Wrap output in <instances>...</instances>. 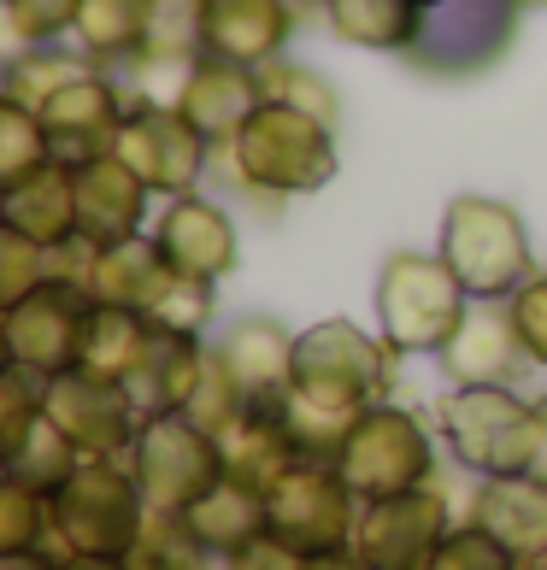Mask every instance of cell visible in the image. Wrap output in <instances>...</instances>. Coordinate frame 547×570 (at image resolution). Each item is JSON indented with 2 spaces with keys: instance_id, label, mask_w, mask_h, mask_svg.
<instances>
[{
  "instance_id": "obj_51",
  "label": "cell",
  "mask_w": 547,
  "mask_h": 570,
  "mask_svg": "<svg viewBox=\"0 0 547 570\" xmlns=\"http://www.w3.org/2000/svg\"><path fill=\"white\" fill-rule=\"evenodd\" d=\"M289 7H294V12H306V7H324V0H289Z\"/></svg>"
},
{
  "instance_id": "obj_48",
  "label": "cell",
  "mask_w": 547,
  "mask_h": 570,
  "mask_svg": "<svg viewBox=\"0 0 547 570\" xmlns=\"http://www.w3.org/2000/svg\"><path fill=\"white\" fill-rule=\"evenodd\" d=\"M66 570H130V559H66Z\"/></svg>"
},
{
  "instance_id": "obj_6",
  "label": "cell",
  "mask_w": 547,
  "mask_h": 570,
  "mask_svg": "<svg viewBox=\"0 0 547 570\" xmlns=\"http://www.w3.org/2000/svg\"><path fill=\"white\" fill-rule=\"evenodd\" d=\"M441 259L466 283L471 301H512L524 277L536 271L530 229H524L518 206L495 195H453L441 213Z\"/></svg>"
},
{
  "instance_id": "obj_52",
  "label": "cell",
  "mask_w": 547,
  "mask_h": 570,
  "mask_svg": "<svg viewBox=\"0 0 547 570\" xmlns=\"http://www.w3.org/2000/svg\"><path fill=\"white\" fill-rule=\"evenodd\" d=\"M0 213H7V188H0Z\"/></svg>"
},
{
  "instance_id": "obj_43",
  "label": "cell",
  "mask_w": 547,
  "mask_h": 570,
  "mask_svg": "<svg viewBox=\"0 0 547 570\" xmlns=\"http://www.w3.org/2000/svg\"><path fill=\"white\" fill-rule=\"evenodd\" d=\"M77 7L82 0H12V12L30 30V41H66L77 24Z\"/></svg>"
},
{
  "instance_id": "obj_49",
  "label": "cell",
  "mask_w": 547,
  "mask_h": 570,
  "mask_svg": "<svg viewBox=\"0 0 547 570\" xmlns=\"http://www.w3.org/2000/svg\"><path fill=\"white\" fill-rule=\"evenodd\" d=\"M0 371H12V342H7V318H0Z\"/></svg>"
},
{
  "instance_id": "obj_45",
  "label": "cell",
  "mask_w": 547,
  "mask_h": 570,
  "mask_svg": "<svg viewBox=\"0 0 547 570\" xmlns=\"http://www.w3.org/2000/svg\"><path fill=\"white\" fill-rule=\"evenodd\" d=\"M36 41H30V30L18 24V12H12V0H0V71L12 66L18 53H30Z\"/></svg>"
},
{
  "instance_id": "obj_33",
  "label": "cell",
  "mask_w": 547,
  "mask_h": 570,
  "mask_svg": "<svg viewBox=\"0 0 547 570\" xmlns=\"http://www.w3.org/2000/svg\"><path fill=\"white\" fill-rule=\"evenodd\" d=\"M48 277H53V247H41L36 236H25V229L0 213V318Z\"/></svg>"
},
{
  "instance_id": "obj_17",
  "label": "cell",
  "mask_w": 547,
  "mask_h": 570,
  "mask_svg": "<svg viewBox=\"0 0 547 570\" xmlns=\"http://www.w3.org/2000/svg\"><path fill=\"white\" fill-rule=\"evenodd\" d=\"M147 236H154L165 259H172L183 277H195V283H224L229 271H236V259H242L236 218H229L218 200H206V195L165 200L154 213V224H147Z\"/></svg>"
},
{
  "instance_id": "obj_8",
  "label": "cell",
  "mask_w": 547,
  "mask_h": 570,
  "mask_svg": "<svg viewBox=\"0 0 547 570\" xmlns=\"http://www.w3.org/2000/svg\"><path fill=\"white\" fill-rule=\"evenodd\" d=\"M335 471L360 500H389L407 489H424L436 482V435L412 406H371L353 417V430L335 453Z\"/></svg>"
},
{
  "instance_id": "obj_12",
  "label": "cell",
  "mask_w": 547,
  "mask_h": 570,
  "mask_svg": "<svg viewBox=\"0 0 547 570\" xmlns=\"http://www.w3.org/2000/svg\"><path fill=\"white\" fill-rule=\"evenodd\" d=\"M41 412L53 417V430L66 435L82 459H130L136 430H141V412H136V400L124 394V383L95 376L82 365L41 383Z\"/></svg>"
},
{
  "instance_id": "obj_4",
  "label": "cell",
  "mask_w": 547,
  "mask_h": 570,
  "mask_svg": "<svg viewBox=\"0 0 547 570\" xmlns=\"http://www.w3.org/2000/svg\"><path fill=\"white\" fill-rule=\"evenodd\" d=\"M229 171L242 188L271 200L289 195H319L324 183H335L342 154H335V130L306 112L283 107V100H260V112L236 130V141L224 147Z\"/></svg>"
},
{
  "instance_id": "obj_35",
  "label": "cell",
  "mask_w": 547,
  "mask_h": 570,
  "mask_svg": "<svg viewBox=\"0 0 547 570\" xmlns=\"http://www.w3.org/2000/svg\"><path fill=\"white\" fill-rule=\"evenodd\" d=\"M260 82H265V100H283V107L319 118V124H330V130L342 124V95H335L330 77L294 66V59H271V66L260 71Z\"/></svg>"
},
{
  "instance_id": "obj_13",
  "label": "cell",
  "mask_w": 547,
  "mask_h": 570,
  "mask_svg": "<svg viewBox=\"0 0 547 570\" xmlns=\"http://www.w3.org/2000/svg\"><path fill=\"white\" fill-rule=\"evenodd\" d=\"M113 154L130 165L154 195L177 200V195H201V177H206V165H213L218 147L206 141L177 107H130L124 124H118Z\"/></svg>"
},
{
  "instance_id": "obj_36",
  "label": "cell",
  "mask_w": 547,
  "mask_h": 570,
  "mask_svg": "<svg viewBox=\"0 0 547 570\" xmlns=\"http://www.w3.org/2000/svg\"><path fill=\"white\" fill-rule=\"evenodd\" d=\"M141 53L201 59V53H206V0H154V12H147V36H141Z\"/></svg>"
},
{
  "instance_id": "obj_19",
  "label": "cell",
  "mask_w": 547,
  "mask_h": 570,
  "mask_svg": "<svg viewBox=\"0 0 547 570\" xmlns=\"http://www.w3.org/2000/svg\"><path fill=\"white\" fill-rule=\"evenodd\" d=\"M436 358L453 376V389H512L530 371V353H524L518 330H512L507 301H471L466 324L453 330V342Z\"/></svg>"
},
{
  "instance_id": "obj_21",
  "label": "cell",
  "mask_w": 547,
  "mask_h": 570,
  "mask_svg": "<svg viewBox=\"0 0 547 570\" xmlns=\"http://www.w3.org/2000/svg\"><path fill=\"white\" fill-rule=\"evenodd\" d=\"M260 100H265V82H260L254 66H236V59L201 53L195 71H188V82H183V95H177V112L224 154V147L236 141L242 124L260 112Z\"/></svg>"
},
{
  "instance_id": "obj_18",
  "label": "cell",
  "mask_w": 547,
  "mask_h": 570,
  "mask_svg": "<svg viewBox=\"0 0 547 570\" xmlns=\"http://www.w3.org/2000/svg\"><path fill=\"white\" fill-rule=\"evenodd\" d=\"M77 171V242L82 247H118L141 236L147 224V206H154V188H147L130 165L118 154H100L89 165H71Z\"/></svg>"
},
{
  "instance_id": "obj_25",
  "label": "cell",
  "mask_w": 547,
  "mask_h": 570,
  "mask_svg": "<svg viewBox=\"0 0 547 570\" xmlns=\"http://www.w3.org/2000/svg\"><path fill=\"white\" fill-rule=\"evenodd\" d=\"M218 448H224V476H236V482H247V489H260V494L301 464V448H294V435H289L277 406L242 412L236 424L218 435Z\"/></svg>"
},
{
  "instance_id": "obj_50",
  "label": "cell",
  "mask_w": 547,
  "mask_h": 570,
  "mask_svg": "<svg viewBox=\"0 0 547 570\" xmlns=\"http://www.w3.org/2000/svg\"><path fill=\"white\" fill-rule=\"evenodd\" d=\"M518 570H547V553L541 559H518Z\"/></svg>"
},
{
  "instance_id": "obj_46",
  "label": "cell",
  "mask_w": 547,
  "mask_h": 570,
  "mask_svg": "<svg viewBox=\"0 0 547 570\" xmlns=\"http://www.w3.org/2000/svg\"><path fill=\"white\" fill-rule=\"evenodd\" d=\"M0 570H66V553L48 547H18V553H0Z\"/></svg>"
},
{
  "instance_id": "obj_9",
  "label": "cell",
  "mask_w": 547,
  "mask_h": 570,
  "mask_svg": "<svg viewBox=\"0 0 547 570\" xmlns=\"http://www.w3.org/2000/svg\"><path fill=\"white\" fill-rule=\"evenodd\" d=\"M130 476L141 482V500L154 518H183L201 494H213L224 482V448L218 435H206L188 412L141 417L136 448H130Z\"/></svg>"
},
{
  "instance_id": "obj_39",
  "label": "cell",
  "mask_w": 547,
  "mask_h": 570,
  "mask_svg": "<svg viewBox=\"0 0 547 570\" xmlns=\"http://www.w3.org/2000/svg\"><path fill=\"white\" fill-rule=\"evenodd\" d=\"M130 570H218V559L201 553V547L183 535L177 518H154L147 535L136 541V553H130Z\"/></svg>"
},
{
  "instance_id": "obj_11",
  "label": "cell",
  "mask_w": 547,
  "mask_h": 570,
  "mask_svg": "<svg viewBox=\"0 0 547 570\" xmlns=\"http://www.w3.org/2000/svg\"><path fill=\"white\" fill-rule=\"evenodd\" d=\"M518 12L524 0H430L401 59H412L424 77H477L512 48Z\"/></svg>"
},
{
  "instance_id": "obj_22",
  "label": "cell",
  "mask_w": 547,
  "mask_h": 570,
  "mask_svg": "<svg viewBox=\"0 0 547 570\" xmlns=\"http://www.w3.org/2000/svg\"><path fill=\"white\" fill-rule=\"evenodd\" d=\"M218 365L236 376L247 406H283L294 383V330L277 318H236L218 342Z\"/></svg>"
},
{
  "instance_id": "obj_53",
  "label": "cell",
  "mask_w": 547,
  "mask_h": 570,
  "mask_svg": "<svg viewBox=\"0 0 547 570\" xmlns=\"http://www.w3.org/2000/svg\"><path fill=\"white\" fill-rule=\"evenodd\" d=\"M524 7H547V0H524Z\"/></svg>"
},
{
  "instance_id": "obj_54",
  "label": "cell",
  "mask_w": 547,
  "mask_h": 570,
  "mask_svg": "<svg viewBox=\"0 0 547 570\" xmlns=\"http://www.w3.org/2000/svg\"><path fill=\"white\" fill-rule=\"evenodd\" d=\"M418 7H430V0H418Z\"/></svg>"
},
{
  "instance_id": "obj_10",
  "label": "cell",
  "mask_w": 547,
  "mask_h": 570,
  "mask_svg": "<svg viewBox=\"0 0 547 570\" xmlns=\"http://www.w3.org/2000/svg\"><path fill=\"white\" fill-rule=\"evenodd\" d=\"M365 500L342 482V471L324 459H301L283 482L265 489V530L289 541L301 559L319 553H342L353 547V530H360Z\"/></svg>"
},
{
  "instance_id": "obj_27",
  "label": "cell",
  "mask_w": 547,
  "mask_h": 570,
  "mask_svg": "<svg viewBox=\"0 0 547 570\" xmlns=\"http://www.w3.org/2000/svg\"><path fill=\"white\" fill-rule=\"evenodd\" d=\"M7 218L36 236L41 247H66L77 242V171L66 159H48L41 171L7 188Z\"/></svg>"
},
{
  "instance_id": "obj_34",
  "label": "cell",
  "mask_w": 547,
  "mask_h": 570,
  "mask_svg": "<svg viewBox=\"0 0 547 570\" xmlns=\"http://www.w3.org/2000/svg\"><path fill=\"white\" fill-rule=\"evenodd\" d=\"M53 159L48 147V130H41V118L30 107H18L12 95H0V188L25 183L30 171Z\"/></svg>"
},
{
  "instance_id": "obj_29",
  "label": "cell",
  "mask_w": 547,
  "mask_h": 570,
  "mask_svg": "<svg viewBox=\"0 0 547 570\" xmlns=\"http://www.w3.org/2000/svg\"><path fill=\"white\" fill-rule=\"evenodd\" d=\"M330 30L365 53H407L424 7L418 0H324Z\"/></svg>"
},
{
  "instance_id": "obj_40",
  "label": "cell",
  "mask_w": 547,
  "mask_h": 570,
  "mask_svg": "<svg viewBox=\"0 0 547 570\" xmlns=\"http://www.w3.org/2000/svg\"><path fill=\"white\" fill-rule=\"evenodd\" d=\"M430 570H518V553H507L482 523H453L448 530V541L436 547V559H430Z\"/></svg>"
},
{
  "instance_id": "obj_2",
  "label": "cell",
  "mask_w": 547,
  "mask_h": 570,
  "mask_svg": "<svg viewBox=\"0 0 547 570\" xmlns=\"http://www.w3.org/2000/svg\"><path fill=\"white\" fill-rule=\"evenodd\" d=\"M48 518H53L48 541L66 559H130L147 523H154L141 482L130 476L124 459H82L48 494Z\"/></svg>"
},
{
  "instance_id": "obj_47",
  "label": "cell",
  "mask_w": 547,
  "mask_h": 570,
  "mask_svg": "<svg viewBox=\"0 0 547 570\" xmlns=\"http://www.w3.org/2000/svg\"><path fill=\"white\" fill-rule=\"evenodd\" d=\"M301 570H365V564H360V553H353V547H342V553H319V559H306Z\"/></svg>"
},
{
  "instance_id": "obj_7",
  "label": "cell",
  "mask_w": 547,
  "mask_h": 570,
  "mask_svg": "<svg viewBox=\"0 0 547 570\" xmlns=\"http://www.w3.org/2000/svg\"><path fill=\"white\" fill-rule=\"evenodd\" d=\"M89 301H107V306H130L154 324H177V330H195L206 335L213 324V288L218 283H195L159 253V242L147 236H130L118 247H100L89 259Z\"/></svg>"
},
{
  "instance_id": "obj_20",
  "label": "cell",
  "mask_w": 547,
  "mask_h": 570,
  "mask_svg": "<svg viewBox=\"0 0 547 570\" xmlns=\"http://www.w3.org/2000/svg\"><path fill=\"white\" fill-rule=\"evenodd\" d=\"M206 358H213V342L195 330H177V324H154L147 342L136 353V365L118 376L124 394L136 400L141 417H165V412H183L188 394H195Z\"/></svg>"
},
{
  "instance_id": "obj_31",
  "label": "cell",
  "mask_w": 547,
  "mask_h": 570,
  "mask_svg": "<svg viewBox=\"0 0 547 570\" xmlns=\"http://www.w3.org/2000/svg\"><path fill=\"white\" fill-rule=\"evenodd\" d=\"M82 71H100L89 53L77 48H66V41H36L30 53H18L7 71H0V95H12L18 107H30V112H41L48 100L66 89V82H77Z\"/></svg>"
},
{
  "instance_id": "obj_41",
  "label": "cell",
  "mask_w": 547,
  "mask_h": 570,
  "mask_svg": "<svg viewBox=\"0 0 547 570\" xmlns=\"http://www.w3.org/2000/svg\"><path fill=\"white\" fill-rule=\"evenodd\" d=\"M41 417V376L30 371H0V459H7L18 441H25V430Z\"/></svg>"
},
{
  "instance_id": "obj_44",
  "label": "cell",
  "mask_w": 547,
  "mask_h": 570,
  "mask_svg": "<svg viewBox=\"0 0 547 570\" xmlns=\"http://www.w3.org/2000/svg\"><path fill=\"white\" fill-rule=\"evenodd\" d=\"M306 559L301 553H294V547L289 541H277V535H254V541H247L242 547V553H229V559H218V570H301Z\"/></svg>"
},
{
  "instance_id": "obj_3",
  "label": "cell",
  "mask_w": 547,
  "mask_h": 570,
  "mask_svg": "<svg viewBox=\"0 0 547 570\" xmlns=\"http://www.w3.org/2000/svg\"><path fill=\"white\" fill-rule=\"evenodd\" d=\"M394 353L383 335H371L348 318H324L294 335V383L289 394L319 406L330 417H360L371 406H383L394 389Z\"/></svg>"
},
{
  "instance_id": "obj_30",
  "label": "cell",
  "mask_w": 547,
  "mask_h": 570,
  "mask_svg": "<svg viewBox=\"0 0 547 570\" xmlns=\"http://www.w3.org/2000/svg\"><path fill=\"white\" fill-rule=\"evenodd\" d=\"M154 318H141L130 306H107V301H89V318H82V342H77V365L95 371V376H118L136 365V353L147 342Z\"/></svg>"
},
{
  "instance_id": "obj_15",
  "label": "cell",
  "mask_w": 547,
  "mask_h": 570,
  "mask_svg": "<svg viewBox=\"0 0 547 570\" xmlns=\"http://www.w3.org/2000/svg\"><path fill=\"white\" fill-rule=\"evenodd\" d=\"M82 318H89V288L48 277L36 294H25L7 312V342H12V365L30 376H59L77 365V342H82Z\"/></svg>"
},
{
  "instance_id": "obj_37",
  "label": "cell",
  "mask_w": 547,
  "mask_h": 570,
  "mask_svg": "<svg viewBox=\"0 0 547 570\" xmlns=\"http://www.w3.org/2000/svg\"><path fill=\"white\" fill-rule=\"evenodd\" d=\"M53 518H48V494L18 482L12 471H0V553L18 547H48Z\"/></svg>"
},
{
  "instance_id": "obj_24",
  "label": "cell",
  "mask_w": 547,
  "mask_h": 570,
  "mask_svg": "<svg viewBox=\"0 0 547 570\" xmlns=\"http://www.w3.org/2000/svg\"><path fill=\"white\" fill-rule=\"evenodd\" d=\"M294 18L301 12L289 0H206V53L265 71L289 53Z\"/></svg>"
},
{
  "instance_id": "obj_26",
  "label": "cell",
  "mask_w": 547,
  "mask_h": 570,
  "mask_svg": "<svg viewBox=\"0 0 547 570\" xmlns=\"http://www.w3.org/2000/svg\"><path fill=\"white\" fill-rule=\"evenodd\" d=\"M177 523H183V535L195 541L201 553L229 559V553H242L254 535H265V494L247 489V482H236V476H224L218 489L201 494Z\"/></svg>"
},
{
  "instance_id": "obj_16",
  "label": "cell",
  "mask_w": 547,
  "mask_h": 570,
  "mask_svg": "<svg viewBox=\"0 0 547 570\" xmlns=\"http://www.w3.org/2000/svg\"><path fill=\"white\" fill-rule=\"evenodd\" d=\"M130 112V95L113 71H82L77 82H66L48 107H41V130H48V147L53 159L66 165H89L100 154H113L118 141V124Z\"/></svg>"
},
{
  "instance_id": "obj_23",
  "label": "cell",
  "mask_w": 547,
  "mask_h": 570,
  "mask_svg": "<svg viewBox=\"0 0 547 570\" xmlns=\"http://www.w3.org/2000/svg\"><path fill=\"white\" fill-rule=\"evenodd\" d=\"M471 523H482L507 553L541 559L547 553V471H518V476H477L471 494Z\"/></svg>"
},
{
  "instance_id": "obj_32",
  "label": "cell",
  "mask_w": 547,
  "mask_h": 570,
  "mask_svg": "<svg viewBox=\"0 0 547 570\" xmlns=\"http://www.w3.org/2000/svg\"><path fill=\"white\" fill-rule=\"evenodd\" d=\"M77 464H82V453H77L71 441H66V435L53 430V417L41 412L36 424L25 430V441H18V448H12L7 459H0V471H12L18 482H30V489L53 494L59 482H66V476L77 471Z\"/></svg>"
},
{
  "instance_id": "obj_42",
  "label": "cell",
  "mask_w": 547,
  "mask_h": 570,
  "mask_svg": "<svg viewBox=\"0 0 547 570\" xmlns=\"http://www.w3.org/2000/svg\"><path fill=\"white\" fill-rule=\"evenodd\" d=\"M507 312H512V330H518L524 353H530V365L547 371V271L541 265L524 277V288L507 301Z\"/></svg>"
},
{
  "instance_id": "obj_5",
  "label": "cell",
  "mask_w": 547,
  "mask_h": 570,
  "mask_svg": "<svg viewBox=\"0 0 547 570\" xmlns=\"http://www.w3.org/2000/svg\"><path fill=\"white\" fill-rule=\"evenodd\" d=\"M466 312H471V294L441 253L401 247L377 271V335L401 358L441 353L453 342V330L466 324Z\"/></svg>"
},
{
  "instance_id": "obj_14",
  "label": "cell",
  "mask_w": 547,
  "mask_h": 570,
  "mask_svg": "<svg viewBox=\"0 0 547 570\" xmlns=\"http://www.w3.org/2000/svg\"><path fill=\"white\" fill-rule=\"evenodd\" d=\"M448 530H453L448 494L436 482H424V489H407L389 500H365L360 530H353V553H360L365 570H430Z\"/></svg>"
},
{
  "instance_id": "obj_1",
  "label": "cell",
  "mask_w": 547,
  "mask_h": 570,
  "mask_svg": "<svg viewBox=\"0 0 547 570\" xmlns=\"http://www.w3.org/2000/svg\"><path fill=\"white\" fill-rule=\"evenodd\" d=\"M436 417L453 464L471 476H518L547 459V406L518 389H448Z\"/></svg>"
},
{
  "instance_id": "obj_28",
  "label": "cell",
  "mask_w": 547,
  "mask_h": 570,
  "mask_svg": "<svg viewBox=\"0 0 547 570\" xmlns=\"http://www.w3.org/2000/svg\"><path fill=\"white\" fill-rule=\"evenodd\" d=\"M147 12H154V0H82L77 24H71V41L95 59L100 71H118V66H130V59L141 53Z\"/></svg>"
},
{
  "instance_id": "obj_38",
  "label": "cell",
  "mask_w": 547,
  "mask_h": 570,
  "mask_svg": "<svg viewBox=\"0 0 547 570\" xmlns=\"http://www.w3.org/2000/svg\"><path fill=\"white\" fill-rule=\"evenodd\" d=\"M195 424L206 430V435H224L229 424H236L242 412H254L247 406V394L236 389V376H229L224 365H218V353L206 358V371H201V383H195V394H188V406H183Z\"/></svg>"
}]
</instances>
